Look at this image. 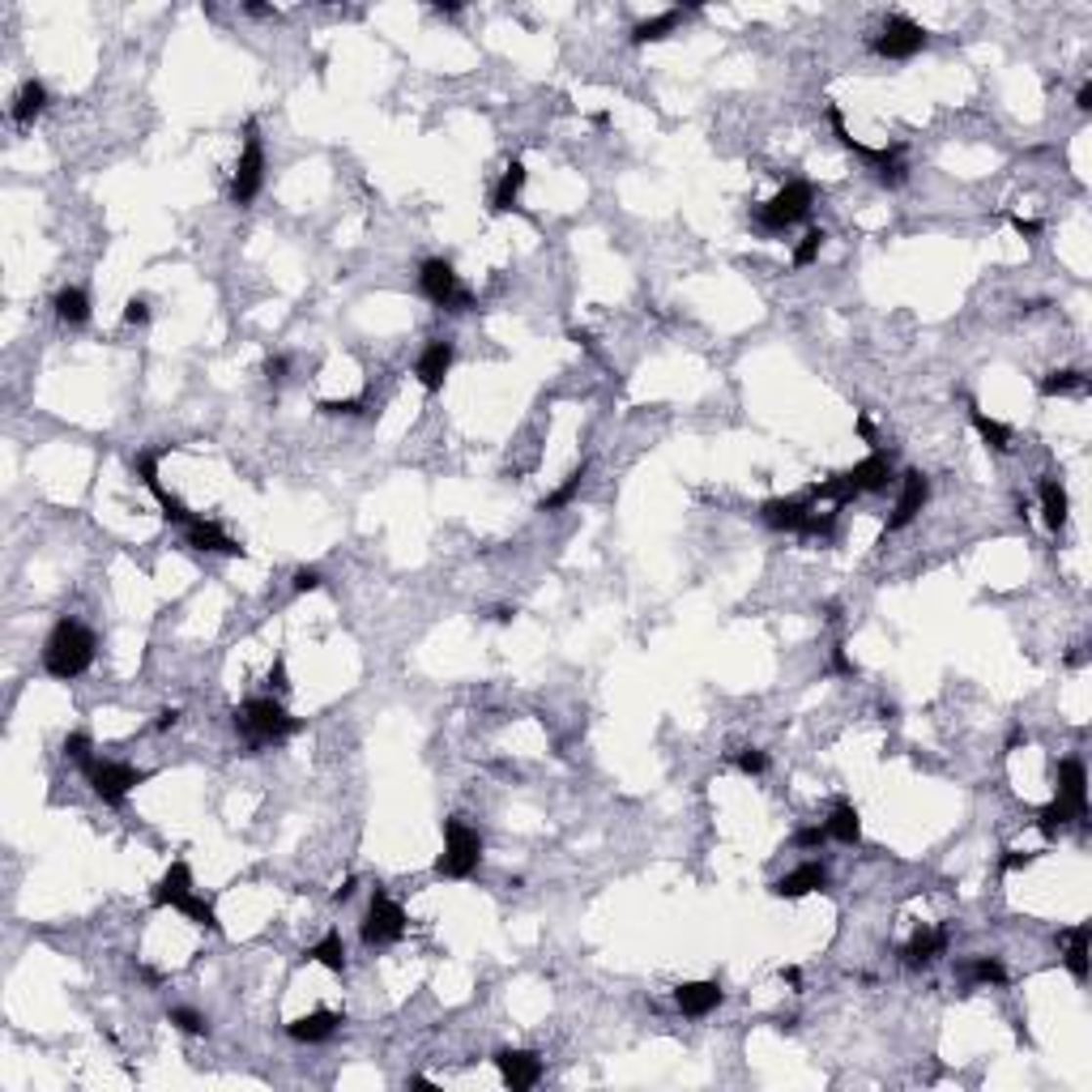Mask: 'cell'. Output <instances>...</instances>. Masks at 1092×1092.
<instances>
[{
    "label": "cell",
    "instance_id": "51",
    "mask_svg": "<svg viewBox=\"0 0 1092 1092\" xmlns=\"http://www.w3.org/2000/svg\"><path fill=\"white\" fill-rule=\"evenodd\" d=\"M491 619H496V624H512L516 610H512V606H496V610H491Z\"/></svg>",
    "mask_w": 1092,
    "mask_h": 1092
},
{
    "label": "cell",
    "instance_id": "46",
    "mask_svg": "<svg viewBox=\"0 0 1092 1092\" xmlns=\"http://www.w3.org/2000/svg\"><path fill=\"white\" fill-rule=\"evenodd\" d=\"M355 888H359V879H355V875H350V879H342V888L333 892V905H346V900L355 896Z\"/></svg>",
    "mask_w": 1092,
    "mask_h": 1092
},
{
    "label": "cell",
    "instance_id": "42",
    "mask_svg": "<svg viewBox=\"0 0 1092 1092\" xmlns=\"http://www.w3.org/2000/svg\"><path fill=\"white\" fill-rule=\"evenodd\" d=\"M124 325H150V303L146 299H128L124 303Z\"/></svg>",
    "mask_w": 1092,
    "mask_h": 1092
},
{
    "label": "cell",
    "instance_id": "39",
    "mask_svg": "<svg viewBox=\"0 0 1092 1092\" xmlns=\"http://www.w3.org/2000/svg\"><path fill=\"white\" fill-rule=\"evenodd\" d=\"M1032 862H1037V853H1028V850H1007L1003 858H999V871L1012 875V871H1025V866H1032Z\"/></svg>",
    "mask_w": 1092,
    "mask_h": 1092
},
{
    "label": "cell",
    "instance_id": "52",
    "mask_svg": "<svg viewBox=\"0 0 1092 1092\" xmlns=\"http://www.w3.org/2000/svg\"><path fill=\"white\" fill-rule=\"evenodd\" d=\"M243 14H252V18H274V9H269V5H243Z\"/></svg>",
    "mask_w": 1092,
    "mask_h": 1092
},
{
    "label": "cell",
    "instance_id": "50",
    "mask_svg": "<svg viewBox=\"0 0 1092 1092\" xmlns=\"http://www.w3.org/2000/svg\"><path fill=\"white\" fill-rule=\"evenodd\" d=\"M858 436L866 444H875V427H871V418H866V415H858Z\"/></svg>",
    "mask_w": 1092,
    "mask_h": 1092
},
{
    "label": "cell",
    "instance_id": "19",
    "mask_svg": "<svg viewBox=\"0 0 1092 1092\" xmlns=\"http://www.w3.org/2000/svg\"><path fill=\"white\" fill-rule=\"evenodd\" d=\"M824 888H828V871H824V862H803L798 871L781 875L777 884H772V896H781V900H798V896H811V892H824Z\"/></svg>",
    "mask_w": 1092,
    "mask_h": 1092
},
{
    "label": "cell",
    "instance_id": "4",
    "mask_svg": "<svg viewBox=\"0 0 1092 1092\" xmlns=\"http://www.w3.org/2000/svg\"><path fill=\"white\" fill-rule=\"evenodd\" d=\"M483 862V837L469 828L461 815L444 819V853L436 858V875L444 879H469Z\"/></svg>",
    "mask_w": 1092,
    "mask_h": 1092
},
{
    "label": "cell",
    "instance_id": "16",
    "mask_svg": "<svg viewBox=\"0 0 1092 1092\" xmlns=\"http://www.w3.org/2000/svg\"><path fill=\"white\" fill-rule=\"evenodd\" d=\"M496 1067H500L503 1084H508L512 1092H525V1088H534L538 1079H543V1059H538L534 1050H500Z\"/></svg>",
    "mask_w": 1092,
    "mask_h": 1092
},
{
    "label": "cell",
    "instance_id": "38",
    "mask_svg": "<svg viewBox=\"0 0 1092 1092\" xmlns=\"http://www.w3.org/2000/svg\"><path fill=\"white\" fill-rule=\"evenodd\" d=\"M316 410H321V415H333V418H355V415H363V397H346V402H321Z\"/></svg>",
    "mask_w": 1092,
    "mask_h": 1092
},
{
    "label": "cell",
    "instance_id": "27",
    "mask_svg": "<svg viewBox=\"0 0 1092 1092\" xmlns=\"http://www.w3.org/2000/svg\"><path fill=\"white\" fill-rule=\"evenodd\" d=\"M969 422L978 427V436L985 440V449H990V453H1012V431H1007L999 418H990V415H985L982 406H973V402H969Z\"/></svg>",
    "mask_w": 1092,
    "mask_h": 1092
},
{
    "label": "cell",
    "instance_id": "34",
    "mask_svg": "<svg viewBox=\"0 0 1092 1092\" xmlns=\"http://www.w3.org/2000/svg\"><path fill=\"white\" fill-rule=\"evenodd\" d=\"M167 1020H171V1025L180 1028V1032H188V1037H205V1032H209V1020L197 1012V1007H171Z\"/></svg>",
    "mask_w": 1092,
    "mask_h": 1092
},
{
    "label": "cell",
    "instance_id": "5",
    "mask_svg": "<svg viewBox=\"0 0 1092 1092\" xmlns=\"http://www.w3.org/2000/svg\"><path fill=\"white\" fill-rule=\"evenodd\" d=\"M811 201H815V188L807 180H790L781 188L772 201L756 205V227L764 235H781L798 227V222H807V214H811Z\"/></svg>",
    "mask_w": 1092,
    "mask_h": 1092
},
{
    "label": "cell",
    "instance_id": "18",
    "mask_svg": "<svg viewBox=\"0 0 1092 1092\" xmlns=\"http://www.w3.org/2000/svg\"><path fill=\"white\" fill-rule=\"evenodd\" d=\"M760 516H764L768 530L803 538L807 521H811V500H768L764 508H760Z\"/></svg>",
    "mask_w": 1092,
    "mask_h": 1092
},
{
    "label": "cell",
    "instance_id": "31",
    "mask_svg": "<svg viewBox=\"0 0 1092 1092\" xmlns=\"http://www.w3.org/2000/svg\"><path fill=\"white\" fill-rule=\"evenodd\" d=\"M585 474H590V465L581 461V465L572 469V474L563 478V483H559L555 491H550V496H546L543 503H538V512H559V508H568V503L581 496V487H585Z\"/></svg>",
    "mask_w": 1092,
    "mask_h": 1092
},
{
    "label": "cell",
    "instance_id": "37",
    "mask_svg": "<svg viewBox=\"0 0 1092 1092\" xmlns=\"http://www.w3.org/2000/svg\"><path fill=\"white\" fill-rule=\"evenodd\" d=\"M734 764L743 768L747 777H760V772H768V756H764L760 747H743V751L734 756Z\"/></svg>",
    "mask_w": 1092,
    "mask_h": 1092
},
{
    "label": "cell",
    "instance_id": "29",
    "mask_svg": "<svg viewBox=\"0 0 1092 1092\" xmlns=\"http://www.w3.org/2000/svg\"><path fill=\"white\" fill-rule=\"evenodd\" d=\"M303 960H312V965H325L328 973H346V943L337 931H328L321 943H312L308 952H303Z\"/></svg>",
    "mask_w": 1092,
    "mask_h": 1092
},
{
    "label": "cell",
    "instance_id": "30",
    "mask_svg": "<svg viewBox=\"0 0 1092 1092\" xmlns=\"http://www.w3.org/2000/svg\"><path fill=\"white\" fill-rule=\"evenodd\" d=\"M678 22H683V9H671V14H657V18H644L632 26V43H657L666 39V34L678 30Z\"/></svg>",
    "mask_w": 1092,
    "mask_h": 1092
},
{
    "label": "cell",
    "instance_id": "14",
    "mask_svg": "<svg viewBox=\"0 0 1092 1092\" xmlns=\"http://www.w3.org/2000/svg\"><path fill=\"white\" fill-rule=\"evenodd\" d=\"M184 543L193 546V550H205V555H231V559H243V555H248V546H243L240 538L222 534V525L205 521V516H197V521L188 525V530H184Z\"/></svg>",
    "mask_w": 1092,
    "mask_h": 1092
},
{
    "label": "cell",
    "instance_id": "35",
    "mask_svg": "<svg viewBox=\"0 0 1092 1092\" xmlns=\"http://www.w3.org/2000/svg\"><path fill=\"white\" fill-rule=\"evenodd\" d=\"M824 240H828V235L819 231V227L807 231V235H803V243L794 248V265H798V269H807V265H811L815 256H819V248H824Z\"/></svg>",
    "mask_w": 1092,
    "mask_h": 1092
},
{
    "label": "cell",
    "instance_id": "26",
    "mask_svg": "<svg viewBox=\"0 0 1092 1092\" xmlns=\"http://www.w3.org/2000/svg\"><path fill=\"white\" fill-rule=\"evenodd\" d=\"M43 108H47V86L30 77L26 86L18 90V99H14V124H18V128H30V124L43 115Z\"/></svg>",
    "mask_w": 1092,
    "mask_h": 1092
},
{
    "label": "cell",
    "instance_id": "43",
    "mask_svg": "<svg viewBox=\"0 0 1092 1092\" xmlns=\"http://www.w3.org/2000/svg\"><path fill=\"white\" fill-rule=\"evenodd\" d=\"M286 371H290V359H286V355H274V359L265 363V380H269V384H282V380H286Z\"/></svg>",
    "mask_w": 1092,
    "mask_h": 1092
},
{
    "label": "cell",
    "instance_id": "36",
    "mask_svg": "<svg viewBox=\"0 0 1092 1092\" xmlns=\"http://www.w3.org/2000/svg\"><path fill=\"white\" fill-rule=\"evenodd\" d=\"M65 756L73 760V764L86 768L90 760H94V743H90V734H81V730H77V734H68V738H65Z\"/></svg>",
    "mask_w": 1092,
    "mask_h": 1092
},
{
    "label": "cell",
    "instance_id": "40",
    "mask_svg": "<svg viewBox=\"0 0 1092 1092\" xmlns=\"http://www.w3.org/2000/svg\"><path fill=\"white\" fill-rule=\"evenodd\" d=\"M824 841H828V828H824V824H815V828H798V832H794V845H798V850H819Z\"/></svg>",
    "mask_w": 1092,
    "mask_h": 1092
},
{
    "label": "cell",
    "instance_id": "17",
    "mask_svg": "<svg viewBox=\"0 0 1092 1092\" xmlns=\"http://www.w3.org/2000/svg\"><path fill=\"white\" fill-rule=\"evenodd\" d=\"M947 939H952V931H947V926H935V931H922L909 939L905 947H900V965L905 969H926V965H935L939 956L947 952Z\"/></svg>",
    "mask_w": 1092,
    "mask_h": 1092
},
{
    "label": "cell",
    "instance_id": "48",
    "mask_svg": "<svg viewBox=\"0 0 1092 1092\" xmlns=\"http://www.w3.org/2000/svg\"><path fill=\"white\" fill-rule=\"evenodd\" d=\"M175 721H180V709H162V713H158V718H154V730L162 734V730H171V725H175Z\"/></svg>",
    "mask_w": 1092,
    "mask_h": 1092
},
{
    "label": "cell",
    "instance_id": "20",
    "mask_svg": "<svg viewBox=\"0 0 1092 1092\" xmlns=\"http://www.w3.org/2000/svg\"><path fill=\"white\" fill-rule=\"evenodd\" d=\"M721 985L718 982H683L675 990V1003H678V1012L683 1016H691V1020H704L709 1012H718L721 1007Z\"/></svg>",
    "mask_w": 1092,
    "mask_h": 1092
},
{
    "label": "cell",
    "instance_id": "2",
    "mask_svg": "<svg viewBox=\"0 0 1092 1092\" xmlns=\"http://www.w3.org/2000/svg\"><path fill=\"white\" fill-rule=\"evenodd\" d=\"M94 649H99V640H94V632L86 624L61 619L43 644V671L52 678H61V683H68V678L86 675L94 666Z\"/></svg>",
    "mask_w": 1092,
    "mask_h": 1092
},
{
    "label": "cell",
    "instance_id": "45",
    "mask_svg": "<svg viewBox=\"0 0 1092 1092\" xmlns=\"http://www.w3.org/2000/svg\"><path fill=\"white\" fill-rule=\"evenodd\" d=\"M269 687H278V691H286L290 683H286V662H282V657H274V671H269Z\"/></svg>",
    "mask_w": 1092,
    "mask_h": 1092
},
{
    "label": "cell",
    "instance_id": "13",
    "mask_svg": "<svg viewBox=\"0 0 1092 1092\" xmlns=\"http://www.w3.org/2000/svg\"><path fill=\"white\" fill-rule=\"evenodd\" d=\"M197 896V888H193V871H188V862L184 858H175L167 871H162V879L154 884V909H188V900Z\"/></svg>",
    "mask_w": 1092,
    "mask_h": 1092
},
{
    "label": "cell",
    "instance_id": "25",
    "mask_svg": "<svg viewBox=\"0 0 1092 1092\" xmlns=\"http://www.w3.org/2000/svg\"><path fill=\"white\" fill-rule=\"evenodd\" d=\"M1067 512H1071V500H1067V487L1059 478H1046L1041 483V516H1046V530L1059 534L1067 525Z\"/></svg>",
    "mask_w": 1092,
    "mask_h": 1092
},
{
    "label": "cell",
    "instance_id": "6",
    "mask_svg": "<svg viewBox=\"0 0 1092 1092\" xmlns=\"http://www.w3.org/2000/svg\"><path fill=\"white\" fill-rule=\"evenodd\" d=\"M418 290L436 303V308H444V312H469V308H474V295L461 286L457 269L444 261V256H431V261L418 265Z\"/></svg>",
    "mask_w": 1092,
    "mask_h": 1092
},
{
    "label": "cell",
    "instance_id": "22",
    "mask_svg": "<svg viewBox=\"0 0 1092 1092\" xmlns=\"http://www.w3.org/2000/svg\"><path fill=\"white\" fill-rule=\"evenodd\" d=\"M1088 935H1092L1088 922L1071 926V931H1059V943H1067L1063 965H1067V973H1071L1075 982H1088Z\"/></svg>",
    "mask_w": 1092,
    "mask_h": 1092
},
{
    "label": "cell",
    "instance_id": "53",
    "mask_svg": "<svg viewBox=\"0 0 1092 1092\" xmlns=\"http://www.w3.org/2000/svg\"><path fill=\"white\" fill-rule=\"evenodd\" d=\"M781 982H790V985H803V973H798V969H781Z\"/></svg>",
    "mask_w": 1092,
    "mask_h": 1092
},
{
    "label": "cell",
    "instance_id": "23",
    "mask_svg": "<svg viewBox=\"0 0 1092 1092\" xmlns=\"http://www.w3.org/2000/svg\"><path fill=\"white\" fill-rule=\"evenodd\" d=\"M828 828V841H841V845H858L862 841V815L853 803H837L832 807V815L824 819Z\"/></svg>",
    "mask_w": 1092,
    "mask_h": 1092
},
{
    "label": "cell",
    "instance_id": "24",
    "mask_svg": "<svg viewBox=\"0 0 1092 1092\" xmlns=\"http://www.w3.org/2000/svg\"><path fill=\"white\" fill-rule=\"evenodd\" d=\"M52 308H56V321L68 325V328H81V325L90 321V295H86L81 286H65V290H56Z\"/></svg>",
    "mask_w": 1092,
    "mask_h": 1092
},
{
    "label": "cell",
    "instance_id": "9",
    "mask_svg": "<svg viewBox=\"0 0 1092 1092\" xmlns=\"http://www.w3.org/2000/svg\"><path fill=\"white\" fill-rule=\"evenodd\" d=\"M261 184H265V141H261L256 120H248V128H243V154H240V167H235V180H231V201L252 205Z\"/></svg>",
    "mask_w": 1092,
    "mask_h": 1092
},
{
    "label": "cell",
    "instance_id": "15",
    "mask_svg": "<svg viewBox=\"0 0 1092 1092\" xmlns=\"http://www.w3.org/2000/svg\"><path fill=\"white\" fill-rule=\"evenodd\" d=\"M453 342H444V337H436V342H427L422 346V355H418V363H415V375H418V384L427 393H440L444 389V380H449V371H453Z\"/></svg>",
    "mask_w": 1092,
    "mask_h": 1092
},
{
    "label": "cell",
    "instance_id": "47",
    "mask_svg": "<svg viewBox=\"0 0 1092 1092\" xmlns=\"http://www.w3.org/2000/svg\"><path fill=\"white\" fill-rule=\"evenodd\" d=\"M832 671H837V675H853V662H850V657H845V649H841V644H837V649H832Z\"/></svg>",
    "mask_w": 1092,
    "mask_h": 1092
},
{
    "label": "cell",
    "instance_id": "41",
    "mask_svg": "<svg viewBox=\"0 0 1092 1092\" xmlns=\"http://www.w3.org/2000/svg\"><path fill=\"white\" fill-rule=\"evenodd\" d=\"M321 585H325V577H321L316 568H299V572H295V593H316Z\"/></svg>",
    "mask_w": 1092,
    "mask_h": 1092
},
{
    "label": "cell",
    "instance_id": "10",
    "mask_svg": "<svg viewBox=\"0 0 1092 1092\" xmlns=\"http://www.w3.org/2000/svg\"><path fill=\"white\" fill-rule=\"evenodd\" d=\"M871 47L884 56V61H913V56L926 47V30L905 14H892L884 22V30L871 39Z\"/></svg>",
    "mask_w": 1092,
    "mask_h": 1092
},
{
    "label": "cell",
    "instance_id": "28",
    "mask_svg": "<svg viewBox=\"0 0 1092 1092\" xmlns=\"http://www.w3.org/2000/svg\"><path fill=\"white\" fill-rule=\"evenodd\" d=\"M521 188H525V162H508L503 180L496 184V193H491V214H508V209H516Z\"/></svg>",
    "mask_w": 1092,
    "mask_h": 1092
},
{
    "label": "cell",
    "instance_id": "21",
    "mask_svg": "<svg viewBox=\"0 0 1092 1092\" xmlns=\"http://www.w3.org/2000/svg\"><path fill=\"white\" fill-rule=\"evenodd\" d=\"M342 1025H346V1016H337V1012H312V1016L290 1020V1025H286V1037H290V1041H303V1046H321V1041H328Z\"/></svg>",
    "mask_w": 1092,
    "mask_h": 1092
},
{
    "label": "cell",
    "instance_id": "49",
    "mask_svg": "<svg viewBox=\"0 0 1092 1092\" xmlns=\"http://www.w3.org/2000/svg\"><path fill=\"white\" fill-rule=\"evenodd\" d=\"M1075 108L1079 111H1092V86L1084 81V86H1079V94H1075Z\"/></svg>",
    "mask_w": 1092,
    "mask_h": 1092
},
{
    "label": "cell",
    "instance_id": "32",
    "mask_svg": "<svg viewBox=\"0 0 1092 1092\" xmlns=\"http://www.w3.org/2000/svg\"><path fill=\"white\" fill-rule=\"evenodd\" d=\"M960 973H965V982H978V985H1003L1007 982V969L999 956H973L960 965Z\"/></svg>",
    "mask_w": 1092,
    "mask_h": 1092
},
{
    "label": "cell",
    "instance_id": "11",
    "mask_svg": "<svg viewBox=\"0 0 1092 1092\" xmlns=\"http://www.w3.org/2000/svg\"><path fill=\"white\" fill-rule=\"evenodd\" d=\"M926 500H931V483H926L922 469H905L900 474V496H896V508H892L884 534H900L905 525L918 521V512L926 508Z\"/></svg>",
    "mask_w": 1092,
    "mask_h": 1092
},
{
    "label": "cell",
    "instance_id": "8",
    "mask_svg": "<svg viewBox=\"0 0 1092 1092\" xmlns=\"http://www.w3.org/2000/svg\"><path fill=\"white\" fill-rule=\"evenodd\" d=\"M402 935H406V909L397 905L384 888H375L371 892V905H368V918H363V926H359L363 947H389Z\"/></svg>",
    "mask_w": 1092,
    "mask_h": 1092
},
{
    "label": "cell",
    "instance_id": "7",
    "mask_svg": "<svg viewBox=\"0 0 1092 1092\" xmlns=\"http://www.w3.org/2000/svg\"><path fill=\"white\" fill-rule=\"evenodd\" d=\"M86 781H90V790H94V798H103V803H124L128 794L137 790V785H146L150 781V772L146 768H133V764H120V760H99L94 756L86 768Z\"/></svg>",
    "mask_w": 1092,
    "mask_h": 1092
},
{
    "label": "cell",
    "instance_id": "1",
    "mask_svg": "<svg viewBox=\"0 0 1092 1092\" xmlns=\"http://www.w3.org/2000/svg\"><path fill=\"white\" fill-rule=\"evenodd\" d=\"M231 725H235V734L248 743L252 756H256V751H265V747H274V743H286L290 734L303 730V721L290 718V713L282 709L274 696H252V700H243L240 709L231 713Z\"/></svg>",
    "mask_w": 1092,
    "mask_h": 1092
},
{
    "label": "cell",
    "instance_id": "12",
    "mask_svg": "<svg viewBox=\"0 0 1092 1092\" xmlns=\"http://www.w3.org/2000/svg\"><path fill=\"white\" fill-rule=\"evenodd\" d=\"M1054 803L1067 811V819H1088V772L1075 756L1059 760V794Z\"/></svg>",
    "mask_w": 1092,
    "mask_h": 1092
},
{
    "label": "cell",
    "instance_id": "44",
    "mask_svg": "<svg viewBox=\"0 0 1092 1092\" xmlns=\"http://www.w3.org/2000/svg\"><path fill=\"white\" fill-rule=\"evenodd\" d=\"M1007 222H1012V227H1016V235H1025V240H1037V235H1041V222H1032V218L1007 214Z\"/></svg>",
    "mask_w": 1092,
    "mask_h": 1092
},
{
    "label": "cell",
    "instance_id": "33",
    "mask_svg": "<svg viewBox=\"0 0 1092 1092\" xmlns=\"http://www.w3.org/2000/svg\"><path fill=\"white\" fill-rule=\"evenodd\" d=\"M1067 393H1088V375L1067 368V371H1050L1041 380V397H1067Z\"/></svg>",
    "mask_w": 1092,
    "mask_h": 1092
},
{
    "label": "cell",
    "instance_id": "3",
    "mask_svg": "<svg viewBox=\"0 0 1092 1092\" xmlns=\"http://www.w3.org/2000/svg\"><path fill=\"white\" fill-rule=\"evenodd\" d=\"M892 483H896V474H892V461L884 453H871L866 461H858L853 469H845V474L828 478V483H815L811 496L807 500H832L841 508V503L858 500V496H875V491H888Z\"/></svg>",
    "mask_w": 1092,
    "mask_h": 1092
}]
</instances>
